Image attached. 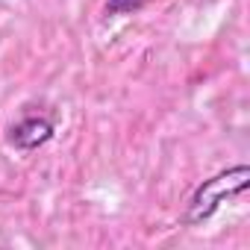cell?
Returning <instances> with one entry per match:
<instances>
[{
  "instance_id": "cell-1",
  "label": "cell",
  "mask_w": 250,
  "mask_h": 250,
  "mask_svg": "<svg viewBox=\"0 0 250 250\" xmlns=\"http://www.w3.org/2000/svg\"><path fill=\"white\" fill-rule=\"evenodd\" d=\"M247 186H250V168H247V165H235V168H227V171H221V174L203 180V183L194 188V194H191V200H188V206H186L183 224H186V227H194V224L209 221V218L221 209L224 200H229V197H235V194H244Z\"/></svg>"
},
{
  "instance_id": "cell-2",
  "label": "cell",
  "mask_w": 250,
  "mask_h": 250,
  "mask_svg": "<svg viewBox=\"0 0 250 250\" xmlns=\"http://www.w3.org/2000/svg\"><path fill=\"white\" fill-rule=\"evenodd\" d=\"M56 133V121L50 115H24L6 130V142L15 150H39L44 147Z\"/></svg>"
},
{
  "instance_id": "cell-3",
  "label": "cell",
  "mask_w": 250,
  "mask_h": 250,
  "mask_svg": "<svg viewBox=\"0 0 250 250\" xmlns=\"http://www.w3.org/2000/svg\"><path fill=\"white\" fill-rule=\"evenodd\" d=\"M150 0H106V15H133Z\"/></svg>"
}]
</instances>
